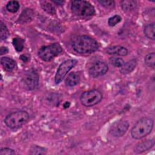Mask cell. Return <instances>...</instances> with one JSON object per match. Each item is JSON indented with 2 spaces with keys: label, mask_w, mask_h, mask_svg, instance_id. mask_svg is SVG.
<instances>
[{
  "label": "cell",
  "mask_w": 155,
  "mask_h": 155,
  "mask_svg": "<svg viewBox=\"0 0 155 155\" xmlns=\"http://www.w3.org/2000/svg\"><path fill=\"white\" fill-rule=\"evenodd\" d=\"M71 47L79 54H87L92 53L99 48L98 43L94 39L86 36H76L71 39Z\"/></svg>",
  "instance_id": "1"
},
{
  "label": "cell",
  "mask_w": 155,
  "mask_h": 155,
  "mask_svg": "<svg viewBox=\"0 0 155 155\" xmlns=\"http://www.w3.org/2000/svg\"><path fill=\"white\" fill-rule=\"evenodd\" d=\"M153 128V120L148 117H143L139 120L131 131L133 138L140 139L149 134Z\"/></svg>",
  "instance_id": "2"
},
{
  "label": "cell",
  "mask_w": 155,
  "mask_h": 155,
  "mask_svg": "<svg viewBox=\"0 0 155 155\" xmlns=\"http://www.w3.org/2000/svg\"><path fill=\"white\" fill-rule=\"evenodd\" d=\"M29 119V114L25 111H18L8 114L4 122L6 125L12 128L16 129L25 124Z\"/></svg>",
  "instance_id": "3"
},
{
  "label": "cell",
  "mask_w": 155,
  "mask_h": 155,
  "mask_svg": "<svg viewBox=\"0 0 155 155\" xmlns=\"http://www.w3.org/2000/svg\"><path fill=\"white\" fill-rule=\"evenodd\" d=\"M71 10L74 15L81 17H89L95 14L94 7L85 1H71Z\"/></svg>",
  "instance_id": "4"
},
{
  "label": "cell",
  "mask_w": 155,
  "mask_h": 155,
  "mask_svg": "<svg viewBox=\"0 0 155 155\" xmlns=\"http://www.w3.org/2000/svg\"><path fill=\"white\" fill-rule=\"evenodd\" d=\"M62 51V48L61 45L59 43H54L42 47L38 51V56L42 60L48 62L59 54Z\"/></svg>",
  "instance_id": "5"
},
{
  "label": "cell",
  "mask_w": 155,
  "mask_h": 155,
  "mask_svg": "<svg viewBox=\"0 0 155 155\" xmlns=\"http://www.w3.org/2000/svg\"><path fill=\"white\" fill-rule=\"evenodd\" d=\"M102 99V93L97 90H91L84 92L81 96V102L85 107H90L98 104Z\"/></svg>",
  "instance_id": "6"
},
{
  "label": "cell",
  "mask_w": 155,
  "mask_h": 155,
  "mask_svg": "<svg viewBox=\"0 0 155 155\" xmlns=\"http://www.w3.org/2000/svg\"><path fill=\"white\" fill-rule=\"evenodd\" d=\"M77 61L75 59H67L64 61L59 66L54 78V81L56 84H59L68 71L76 64Z\"/></svg>",
  "instance_id": "7"
},
{
  "label": "cell",
  "mask_w": 155,
  "mask_h": 155,
  "mask_svg": "<svg viewBox=\"0 0 155 155\" xmlns=\"http://www.w3.org/2000/svg\"><path fill=\"white\" fill-rule=\"evenodd\" d=\"M24 83L28 90L35 89L39 84V75L33 69H31L25 73L24 77Z\"/></svg>",
  "instance_id": "8"
},
{
  "label": "cell",
  "mask_w": 155,
  "mask_h": 155,
  "mask_svg": "<svg viewBox=\"0 0 155 155\" xmlns=\"http://www.w3.org/2000/svg\"><path fill=\"white\" fill-rule=\"evenodd\" d=\"M128 127L129 124L127 121L118 120L111 125L110 128V133L114 137H121L125 134Z\"/></svg>",
  "instance_id": "9"
},
{
  "label": "cell",
  "mask_w": 155,
  "mask_h": 155,
  "mask_svg": "<svg viewBox=\"0 0 155 155\" xmlns=\"http://www.w3.org/2000/svg\"><path fill=\"white\" fill-rule=\"evenodd\" d=\"M108 65L104 61H98L94 62L89 68V73L93 78H98L104 75L108 71Z\"/></svg>",
  "instance_id": "10"
},
{
  "label": "cell",
  "mask_w": 155,
  "mask_h": 155,
  "mask_svg": "<svg viewBox=\"0 0 155 155\" xmlns=\"http://www.w3.org/2000/svg\"><path fill=\"white\" fill-rule=\"evenodd\" d=\"M106 52L109 54H114L119 56H126L128 54V50L126 48L120 46V45H114L111 46L106 49Z\"/></svg>",
  "instance_id": "11"
},
{
  "label": "cell",
  "mask_w": 155,
  "mask_h": 155,
  "mask_svg": "<svg viewBox=\"0 0 155 155\" xmlns=\"http://www.w3.org/2000/svg\"><path fill=\"white\" fill-rule=\"evenodd\" d=\"M154 145V139L147 140L137 144L134 151L137 153H141L145 151L148 150L149 149L152 148Z\"/></svg>",
  "instance_id": "12"
},
{
  "label": "cell",
  "mask_w": 155,
  "mask_h": 155,
  "mask_svg": "<svg viewBox=\"0 0 155 155\" xmlns=\"http://www.w3.org/2000/svg\"><path fill=\"white\" fill-rule=\"evenodd\" d=\"M1 63L4 69L8 71L13 70L16 67L15 61L12 58H10L8 57L1 58Z\"/></svg>",
  "instance_id": "13"
},
{
  "label": "cell",
  "mask_w": 155,
  "mask_h": 155,
  "mask_svg": "<svg viewBox=\"0 0 155 155\" xmlns=\"http://www.w3.org/2000/svg\"><path fill=\"white\" fill-rule=\"evenodd\" d=\"M137 61L136 59H132L128 61L126 63H124V65L120 67V71L122 74H128L131 72L136 67Z\"/></svg>",
  "instance_id": "14"
},
{
  "label": "cell",
  "mask_w": 155,
  "mask_h": 155,
  "mask_svg": "<svg viewBox=\"0 0 155 155\" xmlns=\"http://www.w3.org/2000/svg\"><path fill=\"white\" fill-rule=\"evenodd\" d=\"M79 75L75 72H72L70 73L67 77L65 79V84L67 86L73 87L74 85H76L79 82Z\"/></svg>",
  "instance_id": "15"
},
{
  "label": "cell",
  "mask_w": 155,
  "mask_h": 155,
  "mask_svg": "<svg viewBox=\"0 0 155 155\" xmlns=\"http://www.w3.org/2000/svg\"><path fill=\"white\" fill-rule=\"evenodd\" d=\"M33 12L31 9L24 10L19 17L18 21L21 23H25L30 21L33 17Z\"/></svg>",
  "instance_id": "16"
},
{
  "label": "cell",
  "mask_w": 155,
  "mask_h": 155,
  "mask_svg": "<svg viewBox=\"0 0 155 155\" xmlns=\"http://www.w3.org/2000/svg\"><path fill=\"white\" fill-rule=\"evenodd\" d=\"M154 24H150L147 25L144 28V33L145 36L150 39H154Z\"/></svg>",
  "instance_id": "17"
},
{
  "label": "cell",
  "mask_w": 155,
  "mask_h": 155,
  "mask_svg": "<svg viewBox=\"0 0 155 155\" xmlns=\"http://www.w3.org/2000/svg\"><path fill=\"white\" fill-rule=\"evenodd\" d=\"M41 5L42 8L47 13L51 14V15H54L56 13L55 8L54 5L51 4L49 2L47 1H42L41 2Z\"/></svg>",
  "instance_id": "18"
},
{
  "label": "cell",
  "mask_w": 155,
  "mask_h": 155,
  "mask_svg": "<svg viewBox=\"0 0 155 155\" xmlns=\"http://www.w3.org/2000/svg\"><path fill=\"white\" fill-rule=\"evenodd\" d=\"M12 43L17 51L20 52L23 50L24 45V41L23 39L21 38H15L13 39Z\"/></svg>",
  "instance_id": "19"
},
{
  "label": "cell",
  "mask_w": 155,
  "mask_h": 155,
  "mask_svg": "<svg viewBox=\"0 0 155 155\" xmlns=\"http://www.w3.org/2000/svg\"><path fill=\"white\" fill-rule=\"evenodd\" d=\"M19 8V4L16 1H10L6 5L7 10L11 13L16 12Z\"/></svg>",
  "instance_id": "20"
},
{
  "label": "cell",
  "mask_w": 155,
  "mask_h": 155,
  "mask_svg": "<svg viewBox=\"0 0 155 155\" xmlns=\"http://www.w3.org/2000/svg\"><path fill=\"white\" fill-rule=\"evenodd\" d=\"M145 64L151 68H154L155 54L154 52L148 53L145 58Z\"/></svg>",
  "instance_id": "21"
},
{
  "label": "cell",
  "mask_w": 155,
  "mask_h": 155,
  "mask_svg": "<svg viewBox=\"0 0 155 155\" xmlns=\"http://www.w3.org/2000/svg\"><path fill=\"white\" fill-rule=\"evenodd\" d=\"M135 2L133 1H124L121 2V6L124 11L132 10L135 7Z\"/></svg>",
  "instance_id": "22"
},
{
  "label": "cell",
  "mask_w": 155,
  "mask_h": 155,
  "mask_svg": "<svg viewBox=\"0 0 155 155\" xmlns=\"http://www.w3.org/2000/svg\"><path fill=\"white\" fill-rule=\"evenodd\" d=\"M0 36L1 40L6 39L9 36V31L5 25L2 21L0 24Z\"/></svg>",
  "instance_id": "23"
},
{
  "label": "cell",
  "mask_w": 155,
  "mask_h": 155,
  "mask_svg": "<svg viewBox=\"0 0 155 155\" xmlns=\"http://www.w3.org/2000/svg\"><path fill=\"white\" fill-rule=\"evenodd\" d=\"M110 62L111 65L116 67H121L124 64V61L123 59L120 58H116V57H113L110 59Z\"/></svg>",
  "instance_id": "24"
},
{
  "label": "cell",
  "mask_w": 155,
  "mask_h": 155,
  "mask_svg": "<svg viewBox=\"0 0 155 155\" xmlns=\"http://www.w3.org/2000/svg\"><path fill=\"white\" fill-rule=\"evenodd\" d=\"M29 153L31 154H44L46 153V150L41 147L34 146L31 148Z\"/></svg>",
  "instance_id": "25"
},
{
  "label": "cell",
  "mask_w": 155,
  "mask_h": 155,
  "mask_svg": "<svg viewBox=\"0 0 155 155\" xmlns=\"http://www.w3.org/2000/svg\"><path fill=\"white\" fill-rule=\"evenodd\" d=\"M122 20V18L119 15H114L113 17L109 18L108 24L110 27H113L120 22Z\"/></svg>",
  "instance_id": "26"
},
{
  "label": "cell",
  "mask_w": 155,
  "mask_h": 155,
  "mask_svg": "<svg viewBox=\"0 0 155 155\" xmlns=\"http://www.w3.org/2000/svg\"><path fill=\"white\" fill-rule=\"evenodd\" d=\"M98 2L101 5L107 8H112L114 6V1H98Z\"/></svg>",
  "instance_id": "27"
},
{
  "label": "cell",
  "mask_w": 155,
  "mask_h": 155,
  "mask_svg": "<svg viewBox=\"0 0 155 155\" xmlns=\"http://www.w3.org/2000/svg\"><path fill=\"white\" fill-rule=\"evenodd\" d=\"M15 154V151L9 148H3L0 150V155H13Z\"/></svg>",
  "instance_id": "28"
},
{
  "label": "cell",
  "mask_w": 155,
  "mask_h": 155,
  "mask_svg": "<svg viewBox=\"0 0 155 155\" xmlns=\"http://www.w3.org/2000/svg\"><path fill=\"white\" fill-rule=\"evenodd\" d=\"M8 50L6 47H1V55L6 54L7 53H8Z\"/></svg>",
  "instance_id": "29"
},
{
  "label": "cell",
  "mask_w": 155,
  "mask_h": 155,
  "mask_svg": "<svg viewBox=\"0 0 155 155\" xmlns=\"http://www.w3.org/2000/svg\"><path fill=\"white\" fill-rule=\"evenodd\" d=\"M20 58H21V59H22L24 62H26V61H27V58L26 56H25L24 55H21V56H20Z\"/></svg>",
  "instance_id": "30"
},
{
  "label": "cell",
  "mask_w": 155,
  "mask_h": 155,
  "mask_svg": "<svg viewBox=\"0 0 155 155\" xmlns=\"http://www.w3.org/2000/svg\"><path fill=\"white\" fill-rule=\"evenodd\" d=\"M53 3L61 5H62L64 3V1H53Z\"/></svg>",
  "instance_id": "31"
},
{
  "label": "cell",
  "mask_w": 155,
  "mask_h": 155,
  "mask_svg": "<svg viewBox=\"0 0 155 155\" xmlns=\"http://www.w3.org/2000/svg\"><path fill=\"white\" fill-rule=\"evenodd\" d=\"M69 106H70V103L69 102H66L64 104V108H68L69 107Z\"/></svg>",
  "instance_id": "32"
}]
</instances>
